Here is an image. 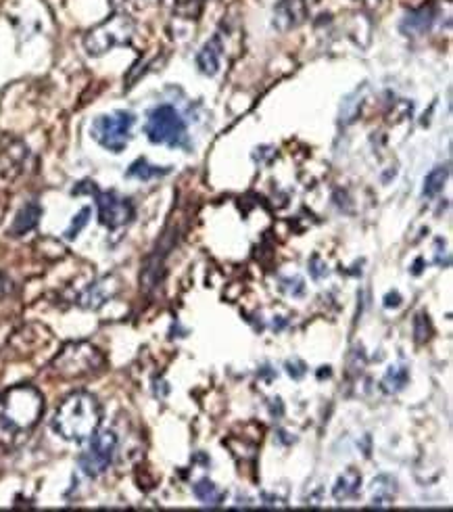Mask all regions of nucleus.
<instances>
[{
  "mask_svg": "<svg viewBox=\"0 0 453 512\" xmlns=\"http://www.w3.org/2000/svg\"><path fill=\"white\" fill-rule=\"evenodd\" d=\"M3 293H5V281H3V276H0V297H3Z\"/></svg>",
  "mask_w": 453,
  "mask_h": 512,
  "instance_id": "nucleus-24",
  "label": "nucleus"
},
{
  "mask_svg": "<svg viewBox=\"0 0 453 512\" xmlns=\"http://www.w3.org/2000/svg\"><path fill=\"white\" fill-rule=\"evenodd\" d=\"M103 364V354L92 343L74 341L67 343L53 360V370L63 379H80L92 375V372H99Z\"/></svg>",
  "mask_w": 453,
  "mask_h": 512,
  "instance_id": "nucleus-4",
  "label": "nucleus"
},
{
  "mask_svg": "<svg viewBox=\"0 0 453 512\" xmlns=\"http://www.w3.org/2000/svg\"><path fill=\"white\" fill-rule=\"evenodd\" d=\"M86 452L80 456V469L88 477L103 475L115 458L117 435L113 431H97L90 439Z\"/></svg>",
  "mask_w": 453,
  "mask_h": 512,
  "instance_id": "nucleus-7",
  "label": "nucleus"
},
{
  "mask_svg": "<svg viewBox=\"0 0 453 512\" xmlns=\"http://www.w3.org/2000/svg\"><path fill=\"white\" fill-rule=\"evenodd\" d=\"M97 195V205H99V220L107 228H122L134 220V205L130 199L117 195L113 191H105Z\"/></svg>",
  "mask_w": 453,
  "mask_h": 512,
  "instance_id": "nucleus-8",
  "label": "nucleus"
},
{
  "mask_svg": "<svg viewBox=\"0 0 453 512\" xmlns=\"http://www.w3.org/2000/svg\"><path fill=\"white\" fill-rule=\"evenodd\" d=\"M414 335H416L418 343H424L428 339V335H431V322H428L426 314H420L416 318V322H414Z\"/></svg>",
  "mask_w": 453,
  "mask_h": 512,
  "instance_id": "nucleus-23",
  "label": "nucleus"
},
{
  "mask_svg": "<svg viewBox=\"0 0 453 512\" xmlns=\"http://www.w3.org/2000/svg\"><path fill=\"white\" fill-rule=\"evenodd\" d=\"M312 3L314 0H280L274 13V26L282 32L297 28L307 17V11L312 7Z\"/></svg>",
  "mask_w": 453,
  "mask_h": 512,
  "instance_id": "nucleus-10",
  "label": "nucleus"
},
{
  "mask_svg": "<svg viewBox=\"0 0 453 512\" xmlns=\"http://www.w3.org/2000/svg\"><path fill=\"white\" fill-rule=\"evenodd\" d=\"M393 498H395V481H391L389 487H383L380 479L374 481V496H372L374 506H389Z\"/></svg>",
  "mask_w": 453,
  "mask_h": 512,
  "instance_id": "nucleus-20",
  "label": "nucleus"
},
{
  "mask_svg": "<svg viewBox=\"0 0 453 512\" xmlns=\"http://www.w3.org/2000/svg\"><path fill=\"white\" fill-rule=\"evenodd\" d=\"M101 421H103V408L99 400L88 391H76L67 395V398L59 404L51 421V427L61 439L82 444V441H88L94 433L99 431Z\"/></svg>",
  "mask_w": 453,
  "mask_h": 512,
  "instance_id": "nucleus-1",
  "label": "nucleus"
},
{
  "mask_svg": "<svg viewBox=\"0 0 453 512\" xmlns=\"http://www.w3.org/2000/svg\"><path fill=\"white\" fill-rule=\"evenodd\" d=\"M136 118L130 111H115L101 115L92 122V138L97 141L101 147L119 153L124 151L132 138V128H134Z\"/></svg>",
  "mask_w": 453,
  "mask_h": 512,
  "instance_id": "nucleus-6",
  "label": "nucleus"
},
{
  "mask_svg": "<svg viewBox=\"0 0 453 512\" xmlns=\"http://www.w3.org/2000/svg\"><path fill=\"white\" fill-rule=\"evenodd\" d=\"M170 174V168H159V166H151L147 159H138L130 166L128 176L130 178H138V180H151L157 176H165Z\"/></svg>",
  "mask_w": 453,
  "mask_h": 512,
  "instance_id": "nucleus-17",
  "label": "nucleus"
},
{
  "mask_svg": "<svg viewBox=\"0 0 453 512\" xmlns=\"http://www.w3.org/2000/svg\"><path fill=\"white\" fill-rule=\"evenodd\" d=\"M136 34V23L126 13H113L84 36V49L90 57H103L117 46H128Z\"/></svg>",
  "mask_w": 453,
  "mask_h": 512,
  "instance_id": "nucleus-3",
  "label": "nucleus"
},
{
  "mask_svg": "<svg viewBox=\"0 0 453 512\" xmlns=\"http://www.w3.org/2000/svg\"><path fill=\"white\" fill-rule=\"evenodd\" d=\"M119 289H122V283H119V278L115 274L103 276L97 283H92L90 287L84 289V293L78 299V306L84 310H99L119 293Z\"/></svg>",
  "mask_w": 453,
  "mask_h": 512,
  "instance_id": "nucleus-9",
  "label": "nucleus"
},
{
  "mask_svg": "<svg viewBox=\"0 0 453 512\" xmlns=\"http://www.w3.org/2000/svg\"><path fill=\"white\" fill-rule=\"evenodd\" d=\"M431 23H433V13L426 9H420V11H414L408 15V19H405V23H403V30L412 32V34H422L431 28Z\"/></svg>",
  "mask_w": 453,
  "mask_h": 512,
  "instance_id": "nucleus-18",
  "label": "nucleus"
},
{
  "mask_svg": "<svg viewBox=\"0 0 453 512\" xmlns=\"http://www.w3.org/2000/svg\"><path fill=\"white\" fill-rule=\"evenodd\" d=\"M220 63H222V42H220V36H216L213 40H209L197 55V65L205 76H216Z\"/></svg>",
  "mask_w": 453,
  "mask_h": 512,
  "instance_id": "nucleus-12",
  "label": "nucleus"
},
{
  "mask_svg": "<svg viewBox=\"0 0 453 512\" xmlns=\"http://www.w3.org/2000/svg\"><path fill=\"white\" fill-rule=\"evenodd\" d=\"M44 412L42 393L32 385H15L0 393V437L15 439L30 433Z\"/></svg>",
  "mask_w": 453,
  "mask_h": 512,
  "instance_id": "nucleus-2",
  "label": "nucleus"
},
{
  "mask_svg": "<svg viewBox=\"0 0 453 512\" xmlns=\"http://www.w3.org/2000/svg\"><path fill=\"white\" fill-rule=\"evenodd\" d=\"M149 141L155 145H168V147H184L188 143L186 136V122L182 115L172 105H159L149 113V120L145 126Z\"/></svg>",
  "mask_w": 453,
  "mask_h": 512,
  "instance_id": "nucleus-5",
  "label": "nucleus"
},
{
  "mask_svg": "<svg viewBox=\"0 0 453 512\" xmlns=\"http://www.w3.org/2000/svg\"><path fill=\"white\" fill-rule=\"evenodd\" d=\"M360 485H362V475L357 473L355 469H349L335 485V490H332V496H335L337 502H345L351 500L357 492H360Z\"/></svg>",
  "mask_w": 453,
  "mask_h": 512,
  "instance_id": "nucleus-14",
  "label": "nucleus"
},
{
  "mask_svg": "<svg viewBox=\"0 0 453 512\" xmlns=\"http://www.w3.org/2000/svg\"><path fill=\"white\" fill-rule=\"evenodd\" d=\"M408 381H410V370L408 368H405V366H391L380 385H383V389L387 393H397L405 387V383H408Z\"/></svg>",
  "mask_w": 453,
  "mask_h": 512,
  "instance_id": "nucleus-16",
  "label": "nucleus"
},
{
  "mask_svg": "<svg viewBox=\"0 0 453 512\" xmlns=\"http://www.w3.org/2000/svg\"><path fill=\"white\" fill-rule=\"evenodd\" d=\"M447 176H449L447 166H445V168H435L431 174L426 176V180H424V191H422V195H424V197H435V195H439V193L443 191L445 182H447Z\"/></svg>",
  "mask_w": 453,
  "mask_h": 512,
  "instance_id": "nucleus-19",
  "label": "nucleus"
},
{
  "mask_svg": "<svg viewBox=\"0 0 453 512\" xmlns=\"http://www.w3.org/2000/svg\"><path fill=\"white\" fill-rule=\"evenodd\" d=\"M28 159V147L13 141L3 151H0V176L17 178L23 172V164Z\"/></svg>",
  "mask_w": 453,
  "mask_h": 512,
  "instance_id": "nucleus-11",
  "label": "nucleus"
},
{
  "mask_svg": "<svg viewBox=\"0 0 453 512\" xmlns=\"http://www.w3.org/2000/svg\"><path fill=\"white\" fill-rule=\"evenodd\" d=\"M40 216H42L40 205L34 203V201L28 203V205L23 207L21 212L17 214V218H15V222H13V226H11V235H13V237H21V235H26V232L34 230V228L38 226Z\"/></svg>",
  "mask_w": 453,
  "mask_h": 512,
  "instance_id": "nucleus-13",
  "label": "nucleus"
},
{
  "mask_svg": "<svg viewBox=\"0 0 453 512\" xmlns=\"http://www.w3.org/2000/svg\"><path fill=\"white\" fill-rule=\"evenodd\" d=\"M203 9V0H176V13L195 19Z\"/></svg>",
  "mask_w": 453,
  "mask_h": 512,
  "instance_id": "nucleus-21",
  "label": "nucleus"
},
{
  "mask_svg": "<svg viewBox=\"0 0 453 512\" xmlns=\"http://www.w3.org/2000/svg\"><path fill=\"white\" fill-rule=\"evenodd\" d=\"M88 218H90V207H84L82 212L74 218V222H71V226L65 230V237L76 239V235H80V230L88 224Z\"/></svg>",
  "mask_w": 453,
  "mask_h": 512,
  "instance_id": "nucleus-22",
  "label": "nucleus"
},
{
  "mask_svg": "<svg viewBox=\"0 0 453 512\" xmlns=\"http://www.w3.org/2000/svg\"><path fill=\"white\" fill-rule=\"evenodd\" d=\"M195 496L207 504V506H220L226 500V494L220 490L216 483H211L209 479H201L195 485Z\"/></svg>",
  "mask_w": 453,
  "mask_h": 512,
  "instance_id": "nucleus-15",
  "label": "nucleus"
}]
</instances>
